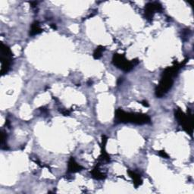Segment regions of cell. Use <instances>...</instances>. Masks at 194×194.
<instances>
[{
  "instance_id": "ffe728a7",
  "label": "cell",
  "mask_w": 194,
  "mask_h": 194,
  "mask_svg": "<svg viewBox=\"0 0 194 194\" xmlns=\"http://www.w3.org/2000/svg\"><path fill=\"white\" fill-rule=\"evenodd\" d=\"M50 27L52 29H53V30H56V28H56V25L54 24H50Z\"/></svg>"
},
{
  "instance_id": "e0dca14e",
  "label": "cell",
  "mask_w": 194,
  "mask_h": 194,
  "mask_svg": "<svg viewBox=\"0 0 194 194\" xmlns=\"http://www.w3.org/2000/svg\"><path fill=\"white\" fill-rule=\"evenodd\" d=\"M30 6H31L32 8H34L37 7V2H30Z\"/></svg>"
},
{
  "instance_id": "2e32d148",
  "label": "cell",
  "mask_w": 194,
  "mask_h": 194,
  "mask_svg": "<svg viewBox=\"0 0 194 194\" xmlns=\"http://www.w3.org/2000/svg\"><path fill=\"white\" fill-rule=\"evenodd\" d=\"M140 103L143 105V106H145V107H149V103H148V102L146 101V100H143V101L140 102Z\"/></svg>"
},
{
  "instance_id": "ac0fdd59",
  "label": "cell",
  "mask_w": 194,
  "mask_h": 194,
  "mask_svg": "<svg viewBox=\"0 0 194 194\" xmlns=\"http://www.w3.org/2000/svg\"><path fill=\"white\" fill-rule=\"evenodd\" d=\"M122 81H123V78H122V77H119L118 80V81H117V84L120 85L121 83H122Z\"/></svg>"
},
{
  "instance_id": "8992f818",
  "label": "cell",
  "mask_w": 194,
  "mask_h": 194,
  "mask_svg": "<svg viewBox=\"0 0 194 194\" xmlns=\"http://www.w3.org/2000/svg\"><path fill=\"white\" fill-rule=\"evenodd\" d=\"M162 11L163 8L159 2H148L145 6V8H144V17L148 21L151 22L152 21L155 13H161Z\"/></svg>"
},
{
  "instance_id": "30bf717a",
  "label": "cell",
  "mask_w": 194,
  "mask_h": 194,
  "mask_svg": "<svg viewBox=\"0 0 194 194\" xmlns=\"http://www.w3.org/2000/svg\"><path fill=\"white\" fill-rule=\"evenodd\" d=\"M42 32V29L40 28V22L38 21H35L32 23L31 27H30V36L31 37H33V36H36L37 34H40V33Z\"/></svg>"
},
{
  "instance_id": "7a4b0ae2",
  "label": "cell",
  "mask_w": 194,
  "mask_h": 194,
  "mask_svg": "<svg viewBox=\"0 0 194 194\" xmlns=\"http://www.w3.org/2000/svg\"><path fill=\"white\" fill-rule=\"evenodd\" d=\"M174 115L183 130L192 136L193 129V117L191 110L187 108V114L186 115L180 108H178L175 109Z\"/></svg>"
},
{
  "instance_id": "3957f363",
  "label": "cell",
  "mask_w": 194,
  "mask_h": 194,
  "mask_svg": "<svg viewBox=\"0 0 194 194\" xmlns=\"http://www.w3.org/2000/svg\"><path fill=\"white\" fill-rule=\"evenodd\" d=\"M0 54H1V73L5 75L11 70L13 62V53L11 49L7 45L1 42L0 45Z\"/></svg>"
},
{
  "instance_id": "6da1fadb",
  "label": "cell",
  "mask_w": 194,
  "mask_h": 194,
  "mask_svg": "<svg viewBox=\"0 0 194 194\" xmlns=\"http://www.w3.org/2000/svg\"><path fill=\"white\" fill-rule=\"evenodd\" d=\"M115 122L116 124L132 123L134 125H143L151 123V118L146 114L137 112H126L118 108L115 111Z\"/></svg>"
},
{
  "instance_id": "5bb4252c",
  "label": "cell",
  "mask_w": 194,
  "mask_h": 194,
  "mask_svg": "<svg viewBox=\"0 0 194 194\" xmlns=\"http://www.w3.org/2000/svg\"><path fill=\"white\" fill-rule=\"evenodd\" d=\"M59 112H60L63 115H64V116H68L70 113H71V112L68 111V109H63V108H59Z\"/></svg>"
},
{
  "instance_id": "52a82bcc",
  "label": "cell",
  "mask_w": 194,
  "mask_h": 194,
  "mask_svg": "<svg viewBox=\"0 0 194 194\" xmlns=\"http://www.w3.org/2000/svg\"><path fill=\"white\" fill-rule=\"evenodd\" d=\"M84 169L83 166L78 164L75 161L74 157H71L68 162V173H77L83 171Z\"/></svg>"
},
{
  "instance_id": "d6986e66",
  "label": "cell",
  "mask_w": 194,
  "mask_h": 194,
  "mask_svg": "<svg viewBox=\"0 0 194 194\" xmlns=\"http://www.w3.org/2000/svg\"><path fill=\"white\" fill-rule=\"evenodd\" d=\"M6 125L7 126V127H8V128H11V125H10V121L8 120L6 121Z\"/></svg>"
},
{
  "instance_id": "8fae6325",
  "label": "cell",
  "mask_w": 194,
  "mask_h": 194,
  "mask_svg": "<svg viewBox=\"0 0 194 194\" xmlns=\"http://www.w3.org/2000/svg\"><path fill=\"white\" fill-rule=\"evenodd\" d=\"M105 50V47L103 46H97L96 49L94 50V52H93V59H96V60H97V59H99L100 58L102 57V55H103V52Z\"/></svg>"
},
{
  "instance_id": "5b68a950",
  "label": "cell",
  "mask_w": 194,
  "mask_h": 194,
  "mask_svg": "<svg viewBox=\"0 0 194 194\" xmlns=\"http://www.w3.org/2000/svg\"><path fill=\"white\" fill-rule=\"evenodd\" d=\"M174 84V77L169 74L162 72L159 83L155 90V94L157 98H161L171 89Z\"/></svg>"
},
{
  "instance_id": "ba28073f",
  "label": "cell",
  "mask_w": 194,
  "mask_h": 194,
  "mask_svg": "<svg viewBox=\"0 0 194 194\" xmlns=\"http://www.w3.org/2000/svg\"><path fill=\"white\" fill-rule=\"evenodd\" d=\"M127 173H128L129 176L132 178L133 181H134V185L136 188H137V187L142 184L143 180L139 174H137V172H135V171H130V170H129V171H127Z\"/></svg>"
},
{
  "instance_id": "4fadbf2b",
  "label": "cell",
  "mask_w": 194,
  "mask_h": 194,
  "mask_svg": "<svg viewBox=\"0 0 194 194\" xmlns=\"http://www.w3.org/2000/svg\"><path fill=\"white\" fill-rule=\"evenodd\" d=\"M159 155L160 156H161V157L165 158V159H169V156H168V155L167 154V153L165 152L164 150L159 151Z\"/></svg>"
},
{
  "instance_id": "9c48e42d",
  "label": "cell",
  "mask_w": 194,
  "mask_h": 194,
  "mask_svg": "<svg viewBox=\"0 0 194 194\" xmlns=\"http://www.w3.org/2000/svg\"><path fill=\"white\" fill-rule=\"evenodd\" d=\"M90 174H91L92 177L96 180H103L106 178V174L100 171L99 166L97 165H96V167H95V168H93L91 171H90Z\"/></svg>"
},
{
  "instance_id": "7c38bea8",
  "label": "cell",
  "mask_w": 194,
  "mask_h": 194,
  "mask_svg": "<svg viewBox=\"0 0 194 194\" xmlns=\"http://www.w3.org/2000/svg\"><path fill=\"white\" fill-rule=\"evenodd\" d=\"M190 33V30L189 29H185V30H182V39L183 40H185V38H187L186 40H187V37H189Z\"/></svg>"
},
{
  "instance_id": "9a60e30c",
  "label": "cell",
  "mask_w": 194,
  "mask_h": 194,
  "mask_svg": "<svg viewBox=\"0 0 194 194\" xmlns=\"http://www.w3.org/2000/svg\"><path fill=\"white\" fill-rule=\"evenodd\" d=\"M39 109H40V111L42 112V114H45V115H48L49 114V111H48V108H46L45 106H42V107H40V108H39Z\"/></svg>"
},
{
  "instance_id": "277c9868",
  "label": "cell",
  "mask_w": 194,
  "mask_h": 194,
  "mask_svg": "<svg viewBox=\"0 0 194 194\" xmlns=\"http://www.w3.org/2000/svg\"><path fill=\"white\" fill-rule=\"evenodd\" d=\"M112 64L125 72H130L134 68V66L139 64V61L137 59L129 61L126 59L123 54L115 53L112 57Z\"/></svg>"
},
{
  "instance_id": "44dd1931",
  "label": "cell",
  "mask_w": 194,
  "mask_h": 194,
  "mask_svg": "<svg viewBox=\"0 0 194 194\" xmlns=\"http://www.w3.org/2000/svg\"><path fill=\"white\" fill-rule=\"evenodd\" d=\"M87 84H88V86H90V85L93 84V81H92L91 80H90V81L87 82Z\"/></svg>"
}]
</instances>
